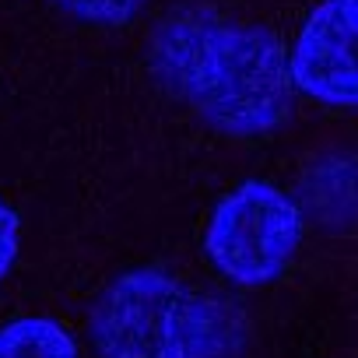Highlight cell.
I'll list each match as a JSON object with an SVG mask.
<instances>
[{
	"mask_svg": "<svg viewBox=\"0 0 358 358\" xmlns=\"http://www.w3.org/2000/svg\"><path fill=\"white\" fill-rule=\"evenodd\" d=\"M155 74L211 127L253 137L281 127L292 109L288 50L264 29L208 11L179 15L155 36Z\"/></svg>",
	"mask_w": 358,
	"mask_h": 358,
	"instance_id": "cell-1",
	"label": "cell"
},
{
	"mask_svg": "<svg viewBox=\"0 0 358 358\" xmlns=\"http://www.w3.org/2000/svg\"><path fill=\"white\" fill-rule=\"evenodd\" d=\"M88 334L99 358H222L232 344L218 302L155 267L113 278Z\"/></svg>",
	"mask_w": 358,
	"mask_h": 358,
	"instance_id": "cell-2",
	"label": "cell"
},
{
	"mask_svg": "<svg viewBox=\"0 0 358 358\" xmlns=\"http://www.w3.org/2000/svg\"><path fill=\"white\" fill-rule=\"evenodd\" d=\"M302 232L306 225L299 204L274 183L250 179L215 208L204 232V253L232 285L264 288L285 274Z\"/></svg>",
	"mask_w": 358,
	"mask_h": 358,
	"instance_id": "cell-3",
	"label": "cell"
},
{
	"mask_svg": "<svg viewBox=\"0 0 358 358\" xmlns=\"http://www.w3.org/2000/svg\"><path fill=\"white\" fill-rule=\"evenodd\" d=\"M288 71L306 99L358 109V22L334 0L320 4L288 50Z\"/></svg>",
	"mask_w": 358,
	"mask_h": 358,
	"instance_id": "cell-4",
	"label": "cell"
},
{
	"mask_svg": "<svg viewBox=\"0 0 358 358\" xmlns=\"http://www.w3.org/2000/svg\"><path fill=\"white\" fill-rule=\"evenodd\" d=\"M0 358H81L67 327L50 316H18L0 323Z\"/></svg>",
	"mask_w": 358,
	"mask_h": 358,
	"instance_id": "cell-5",
	"label": "cell"
},
{
	"mask_svg": "<svg viewBox=\"0 0 358 358\" xmlns=\"http://www.w3.org/2000/svg\"><path fill=\"white\" fill-rule=\"evenodd\" d=\"M67 18L85 22V25H102V29H120L141 15L148 0H50Z\"/></svg>",
	"mask_w": 358,
	"mask_h": 358,
	"instance_id": "cell-6",
	"label": "cell"
},
{
	"mask_svg": "<svg viewBox=\"0 0 358 358\" xmlns=\"http://www.w3.org/2000/svg\"><path fill=\"white\" fill-rule=\"evenodd\" d=\"M18 250H22V222H18L15 208H8L0 201V281L11 274Z\"/></svg>",
	"mask_w": 358,
	"mask_h": 358,
	"instance_id": "cell-7",
	"label": "cell"
},
{
	"mask_svg": "<svg viewBox=\"0 0 358 358\" xmlns=\"http://www.w3.org/2000/svg\"><path fill=\"white\" fill-rule=\"evenodd\" d=\"M334 4H341V8H344V11H348V15L358 22V0H334Z\"/></svg>",
	"mask_w": 358,
	"mask_h": 358,
	"instance_id": "cell-8",
	"label": "cell"
}]
</instances>
